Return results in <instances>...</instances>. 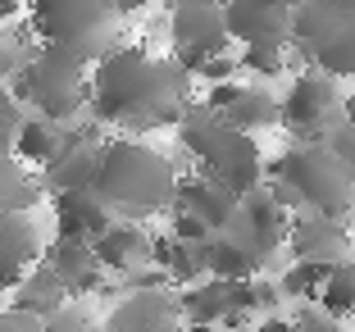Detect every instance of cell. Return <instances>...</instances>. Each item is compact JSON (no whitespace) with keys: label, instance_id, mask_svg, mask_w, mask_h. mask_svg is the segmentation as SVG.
Masks as SVG:
<instances>
[{"label":"cell","instance_id":"31","mask_svg":"<svg viewBox=\"0 0 355 332\" xmlns=\"http://www.w3.org/2000/svg\"><path fill=\"white\" fill-rule=\"evenodd\" d=\"M173 241H182V246H205L214 232L200 223V218H191V214H182V209H173V232H168Z\"/></svg>","mask_w":355,"mask_h":332},{"label":"cell","instance_id":"27","mask_svg":"<svg viewBox=\"0 0 355 332\" xmlns=\"http://www.w3.org/2000/svg\"><path fill=\"white\" fill-rule=\"evenodd\" d=\"M319 310H324L328 319H337V323H342L346 314H355V260H346V264L333 269L324 296H319Z\"/></svg>","mask_w":355,"mask_h":332},{"label":"cell","instance_id":"1","mask_svg":"<svg viewBox=\"0 0 355 332\" xmlns=\"http://www.w3.org/2000/svg\"><path fill=\"white\" fill-rule=\"evenodd\" d=\"M191 73L178 60L146 55L141 46H114L92 73V119L101 128H128V132H150V128L182 123L191 110Z\"/></svg>","mask_w":355,"mask_h":332},{"label":"cell","instance_id":"34","mask_svg":"<svg viewBox=\"0 0 355 332\" xmlns=\"http://www.w3.org/2000/svg\"><path fill=\"white\" fill-rule=\"evenodd\" d=\"M46 332H96V328H92V319L83 314V305H64L60 314L46 319Z\"/></svg>","mask_w":355,"mask_h":332},{"label":"cell","instance_id":"28","mask_svg":"<svg viewBox=\"0 0 355 332\" xmlns=\"http://www.w3.org/2000/svg\"><path fill=\"white\" fill-rule=\"evenodd\" d=\"M328 278H333V269H328V264H292V269L282 273V296H287V301H319V296H324V287H328Z\"/></svg>","mask_w":355,"mask_h":332},{"label":"cell","instance_id":"11","mask_svg":"<svg viewBox=\"0 0 355 332\" xmlns=\"http://www.w3.org/2000/svg\"><path fill=\"white\" fill-rule=\"evenodd\" d=\"M292 5H273V0H232L223 5V23L228 37L251 46H287L292 42Z\"/></svg>","mask_w":355,"mask_h":332},{"label":"cell","instance_id":"16","mask_svg":"<svg viewBox=\"0 0 355 332\" xmlns=\"http://www.w3.org/2000/svg\"><path fill=\"white\" fill-rule=\"evenodd\" d=\"M92 250H96V260H101V269L119 273V278H132L146 264H155V241L137 228V223H114Z\"/></svg>","mask_w":355,"mask_h":332},{"label":"cell","instance_id":"41","mask_svg":"<svg viewBox=\"0 0 355 332\" xmlns=\"http://www.w3.org/2000/svg\"><path fill=\"white\" fill-rule=\"evenodd\" d=\"M187 332H214V328H200V323H187Z\"/></svg>","mask_w":355,"mask_h":332},{"label":"cell","instance_id":"39","mask_svg":"<svg viewBox=\"0 0 355 332\" xmlns=\"http://www.w3.org/2000/svg\"><path fill=\"white\" fill-rule=\"evenodd\" d=\"M342 123H346V128H355V91L346 96V105H342Z\"/></svg>","mask_w":355,"mask_h":332},{"label":"cell","instance_id":"42","mask_svg":"<svg viewBox=\"0 0 355 332\" xmlns=\"http://www.w3.org/2000/svg\"><path fill=\"white\" fill-rule=\"evenodd\" d=\"M232 332H255V328H232Z\"/></svg>","mask_w":355,"mask_h":332},{"label":"cell","instance_id":"2","mask_svg":"<svg viewBox=\"0 0 355 332\" xmlns=\"http://www.w3.org/2000/svg\"><path fill=\"white\" fill-rule=\"evenodd\" d=\"M178 182L182 177L168 164V155H159L141 141H105L92 196L119 223H128V218H150L159 209H173Z\"/></svg>","mask_w":355,"mask_h":332},{"label":"cell","instance_id":"24","mask_svg":"<svg viewBox=\"0 0 355 332\" xmlns=\"http://www.w3.org/2000/svg\"><path fill=\"white\" fill-rule=\"evenodd\" d=\"M155 269L178 287H196L205 273V246H182L173 237H155Z\"/></svg>","mask_w":355,"mask_h":332},{"label":"cell","instance_id":"29","mask_svg":"<svg viewBox=\"0 0 355 332\" xmlns=\"http://www.w3.org/2000/svg\"><path fill=\"white\" fill-rule=\"evenodd\" d=\"M23 128H28V110H23V101L14 91H5V87H0V150H5V155L19 146Z\"/></svg>","mask_w":355,"mask_h":332},{"label":"cell","instance_id":"38","mask_svg":"<svg viewBox=\"0 0 355 332\" xmlns=\"http://www.w3.org/2000/svg\"><path fill=\"white\" fill-rule=\"evenodd\" d=\"M255 332H296V323H292V319H278V314H273V319H264Z\"/></svg>","mask_w":355,"mask_h":332},{"label":"cell","instance_id":"30","mask_svg":"<svg viewBox=\"0 0 355 332\" xmlns=\"http://www.w3.org/2000/svg\"><path fill=\"white\" fill-rule=\"evenodd\" d=\"M241 69L260 73V78H278L287 69V46H251V51H241Z\"/></svg>","mask_w":355,"mask_h":332},{"label":"cell","instance_id":"23","mask_svg":"<svg viewBox=\"0 0 355 332\" xmlns=\"http://www.w3.org/2000/svg\"><path fill=\"white\" fill-rule=\"evenodd\" d=\"M223 123L228 128H237V132H264V128H273V123H282V101H273L264 87H241V96L223 110Z\"/></svg>","mask_w":355,"mask_h":332},{"label":"cell","instance_id":"35","mask_svg":"<svg viewBox=\"0 0 355 332\" xmlns=\"http://www.w3.org/2000/svg\"><path fill=\"white\" fill-rule=\"evenodd\" d=\"M241 69V60H232V55H219V60H209L205 69L196 73V78H205L209 87H223V82H232V73Z\"/></svg>","mask_w":355,"mask_h":332},{"label":"cell","instance_id":"26","mask_svg":"<svg viewBox=\"0 0 355 332\" xmlns=\"http://www.w3.org/2000/svg\"><path fill=\"white\" fill-rule=\"evenodd\" d=\"M32 200H37V187L32 177L19 168V159L0 150V214H28Z\"/></svg>","mask_w":355,"mask_h":332},{"label":"cell","instance_id":"9","mask_svg":"<svg viewBox=\"0 0 355 332\" xmlns=\"http://www.w3.org/2000/svg\"><path fill=\"white\" fill-rule=\"evenodd\" d=\"M342 96H337V82L328 73H301L287 96H282V123L296 132V141H314L324 146L333 128H342Z\"/></svg>","mask_w":355,"mask_h":332},{"label":"cell","instance_id":"33","mask_svg":"<svg viewBox=\"0 0 355 332\" xmlns=\"http://www.w3.org/2000/svg\"><path fill=\"white\" fill-rule=\"evenodd\" d=\"M23 60H28V51H23V42H14L10 32L0 28V82H5V78H19Z\"/></svg>","mask_w":355,"mask_h":332},{"label":"cell","instance_id":"37","mask_svg":"<svg viewBox=\"0 0 355 332\" xmlns=\"http://www.w3.org/2000/svg\"><path fill=\"white\" fill-rule=\"evenodd\" d=\"M292 323H296V332H342V328H337V319H328L324 310H301Z\"/></svg>","mask_w":355,"mask_h":332},{"label":"cell","instance_id":"10","mask_svg":"<svg viewBox=\"0 0 355 332\" xmlns=\"http://www.w3.org/2000/svg\"><path fill=\"white\" fill-rule=\"evenodd\" d=\"M228 237L241 241L251 255L269 260L273 250L287 246V237H292V214L273 200L269 187H260V191H251V196L241 200V209H237V218H232Z\"/></svg>","mask_w":355,"mask_h":332},{"label":"cell","instance_id":"6","mask_svg":"<svg viewBox=\"0 0 355 332\" xmlns=\"http://www.w3.org/2000/svg\"><path fill=\"white\" fill-rule=\"evenodd\" d=\"M269 173L278 182H287L296 191V200H301V209H310V214L346 218L355 209V173H346L337 164L328 146H314V141L287 146L269 164Z\"/></svg>","mask_w":355,"mask_h":332},{"label":"cell","instance_id":"18","mask_svg":"<svg viewBox=\"0 0 355 332\" xmlns=\"http://www.w3.org/2000/svg\"><path fill=\"white\" fill-rule=\"evenodd\" d=\"M55 228H60V241H96L114 228V214L92 196V191H78V196H55Z\"/></svg>","mask_w":355,"mask_h":332},{"label":"cell","instance_id":"20","mask_svg":"<svg viewBox=\"0 0 355 332\" xmlns=\"http://www.w3.org/2000/svg\"><path fill=\"white\" fill-rule=\"evenodd\" d=\"M64 305H69V287H64V278L51 269V264H37V269L23 278V287L14 291V310L32 314V319H51V314H60Z\"/></svg>","mask_w":355,"mask_h":332},{"label":"cell","instance_id":"14","mask_svg":"<svg viewBox=\"0 0 355 332\" xmlns=\"http://www.w3.org/2000/svg\"><path fill=\"white\" fill-rule=\"evenodd\" d=\"M173 209H182V214L200 218V223H205L214 237H223V232L232 228L237 209H241V196H232V191L219 187V182H209L205 173H196V177H182V182H178Z\"/></svg>","mask_w":355,"mask_h":332},{"label":"cell","instance_id":"17","mask_svg":"<svg viewBox=\"0 0 355 332\" xmlns=\"http://www.w3.org/2000/svg\"><path fill=\"white\" fill-rule=\"evenodd\" d=\"M96 168H101V150L87 141H78L73 132L64 137V150L51 168H42V182L55 191V196H78V191L96 187Z\"/></svg>","mask_w":355,"mask_h":332},{"label":"cell","instance_id":"8","mask_svg":"<svg viewBox=\"0 0 355 332\" xmlns=\"http://www.w3.org/2000/svg\"><path fill=\"white\" fill-rule=\"evenodd\" d=\"M168 37H173V60L187 73H200L209 60L228 55V23H223V5H205V0H182L168 14Z\"/></svg>","mask_w":355,"mask_h":332},{"label":"cell","instance_id":"25","mask_svg":"<svg viewBox=\"0 0 355 332\" xmlns=\"http://www.w3.org/2000/svg\"><path fill=\"white\" fill-rule=\"evenodd\" d=\"M64 137H69V132H60V128L46 123V119H28V128H23L19 146H14V155H19L23 164L51 168L55 159H60V150H64Z\"/></svg>","mask_w":355,"mask_h":332},{"label":"cell","instance_id":"22","mask_svg":"<svg viewBox=\"0 0 355 332\" xmlns=\"http://www.w3.org/2000/svg\"><path fill=\"white\" fill-rule=\"evenodd\" d=\"M260 264H264L260 255H251V250L241 246V241H232L228 232L205 241V273L219 278V282H255Z\"/></svg>","mask_w":355,"mask_h":332},{"label":"cell","instance_id":"21","mask_svg":"<svg viewBox=\"0 0 355 332\" xmlns=\"http://www.w3.org/2000/svg\"><path fill=\"white\" fill-rule=\"evenodd\" d=\"M178 305H182V319L200 323V328L228 323L232 319V282H219V278L196 282V287H187L178 296Z\"/></svg>","mask_w":355,"mask_h":332},{"label":"cell","instance_id":"3","mask_svg":"<svg viewBox=\"0 0 355 332\" xmlns=\"http://www.w3.org/2000/svg\"><path fill=\"white\" fill-rule=\"evenodd\" d=\"M178 137L187 146V155L200 164V173L209 182L228 187L232 196L246 200L251 191L264 187V155L255 146V137L228 128L209 105H191L182 114V123H178Z\"/></svg>","mask_w":355,"mask_h":332},{"label":"cell","instance_id":"12","mask_svg":"<svg viewBox=\"0 0 355 332\" xmlns=\"http://www.w3.org/2000/svg\"><path fill=\"white\" fill-rule=\"evenodd\" d=\"M287 250L296 255V264H337L351 260V232H346L342 218H324V214H301L292 218V237Z\"/></svg>","mask_w":355,"mask_h":332},{"label":"cell","instance_id":"4","mask_svg":"<svg viewBox=\"0 0 355 332\" xmlns=\"http://www.w3.org/2000/svg\"><path fill=\"white\" fill-rule=\"evenodd\" d=\"M119 10L101 0H42L32 5V32L42 46L69 55L78 64H101L114 51Z\"/></svg>","mask_w":355,"mask_h":332},{"label":"cell","instance_id":"32","mask_svg":"<svg viewBox=\"0 0 355 332\" xmlns=\"http://www.w3.org/2000/svg\"><path fill=\"white\" fill-rule=\"evenodd\" d=\"M324 146L333 150V159L346 168V173H355V128H346V123H342V128H333Z\"/></svg>","mask_w":355,"mask_h":332},{"label":"cell","instance_id":"5","mask_svg":"<svg viewBox=\"0 0 355 332\" xmlns=\"http://www.w3.org/2000/svg\"><path fill=\"white\" fill-rule=\"evenodd\" d=\"M14 96L28 110H37L46 123L64 128L92 105V78H83L78 60L51 51V46H37V51H28L19 78H14Z\"/></svg>","mask_w":355,"mask_h":332},{"label":"cell","instance_id":"7","mask_svg":"<svg viewBox=\"0 0 355 332\" xmlns=\"http://www.w3.org/2000/svg\"><path fill=\"white\" fill-rule=\"evenodd\" d=\"M292 46L314 73L355 78V0H310L292 14Z\"/></svg>","mask_w":355,"mask_h":332},{"label":"cell","instance_id":"40","mask_svg":"<svg viewBox=\"0 0 355 332\" xmlns=\"http://www.w3.org/2000/svg\"><path fill=\"white\" fill-rule=\"evenodd\" d=\"M14 14H19V5L14 0H0V19H14Z\"/></svg>","mask_w":355,"mask_h":332},{"label":"cell","instance_id":"36","mask_svg":"<svg viewBox=\"0 0 355 332\" xmlns=\"http://www.w3.org/2000/svg\"><path fill=\"white\" fill-rule=\"evenodd\" d=\"M0 332H46V323L23 310H0Z\"/></svg>","mask_w":355,"mask_h":332},{"label":"cell","instance_id":"19","mask_svg":"<svg viewBox=\"0 0 355 332\" xmlns=\"http://www.w3.org/2000/svg\"><path fill=\"white\" fill-rule=\"evenodd\" d=\"M46 264L64 278L69 296H83V291H101L105 287V269H101V260H96V250L87 246V241H60L55 237L51 246H46Z\"/></svg>","mask_w":355,"mask_h":332},{"label":"cell","instance_id":"13","mask_svg":"<svg viewBox=\"0 0 355 332\" xmlns=\"http://www.w3.org/2000/svg\"><path fill=\"white\" fill-rule=\"evenodd\" d=\"M178 319H182V305L173 291H132L110 310L105 332H178Z\"/></svg>","mask_w":355,"mask_h":332},{"label":"cell","instance_id":"15","mask_svg":"<svg viewBox=\"0 0 355 332\" xmlns=\"http://www.w3.org/2000/svg\"><path fill=\"white\" fill-rule=\"evenodd\" d=\"M42 237L28 214H0V291H19L23 278L37 269Z\"/></svg>","mask_w":355,"mask_h":332}]
</instances>
